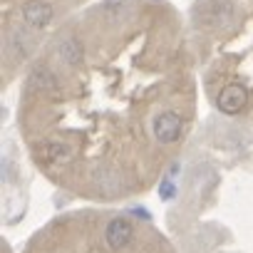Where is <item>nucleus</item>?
Here are the masks:
<instances>
[{"label":"nucleus","mask_w":253,"mask_h":253,"mask_svg":"<svg viewBox=\"0 0 253 253\" xmlns=\"http://www.w3.org/2000/svg\"><path fill=\"white\" fill-rule=\"evenodd\" d=\"M174 196H176V186H174V181H171V179H164V181L159 184V199L171 201Z\"/></svg>","instance_id":"8"},{"label":"nucleus","mask_w":253,"mask_h":253,"mask_svg":"<svg viewBox=\"0 0 253 253\" xmlns=\"http://www.w3.org/2000/svg\"><path fill=\"white\" fill-rule=\"evenodd\" d=\"M246 99H248V92L241 87V84H226L221 92H218V109L226 112V114H236L246 107Z\"/></svg>","instance_id":"4"},{"label":"nucleus","mask_w":253,"mask_h":253,"mask_svg":"<svg viewBox=\"0 0 253 253\" xmlns=\"http://www.w3.org/2000/svg\"><path fill=\"white\" fill-rule=\"evenodd\" d=\"M179 134H181V119H179V114L164 112V114L157 117V122H154V137H157L162 144L176 142Z\"/></svg>","instance_id":"3"},{"label":"nucleus","mask_w":253,"mask_h":253,"mask_svg":"<svg viewBox=\"0 0 253 253\" xmlns=\"http://www.w3.org/2000/svg\"><path fill=\"white\" fill-rule=\"evenodd\" d=\"M132 236H134V228H132V221L129 218H112L107 223V228H104V241L114 251L129 246Z\"/></svg>","instance_id":"1"},{"label":"nucleus","mask_w":253,"mask_h":253,"mask_svg":"<svg viewBox=\"0 0 253 253\" xmlns=\"http://www.w3.org/2000/svg\"><path fill=\"white\" fill-rule=\"evenodd\" d=\"M45 157H47V159H60V157H67V149H62L60 144H50V147L45 149Z\"/></svg>","instance_id":"9"},{"label":"nucleus","mask_w":253,"mask_h":253,"mask_svg":"<svg viewBox=\"0 0 253 253\" xmlns=\"http://www.w3.org/2000/svg\"><path fill=\"white\" fill-rule=\"evenodd\" d=\"M30 84L35 89H55V75L47 67H35L30 72Z\"/></svg>","instance_id":"7"},{"label":"nucleus","mask_w":253,"mask_h":253,"mask_svg":"<svg viewBox=\"0 0 253 253\" xmlns=\"http://www.w3.org/2000/svg\"><path fill=\"white\" fill-rule=\"evenodd\" d=\"M57 55H60L67 65H77V62L82 60V45H80L75 38L62 40V42H60V47H57Z\"/></svg>","instance_id":"6"},{"label":"nucleus","mask_w":253,"mask_h":253,"mask_svg":"<svg viewBox=\"0 0 253 253\" xmlns=\"http://www.w3.org/2000/svg\"><path fill=\"white\" fill-rule=\"evenodd\" d=\"M196 18L204 25H228L231 23V5L223 0H209L196 8Z\"/></svg>","instance_id":"2"},{"label":"nucleus","mask_w":253,"mask_h":253,"mask_svg":"<svg viewBox=\"0 0 253 253\" xmlns=\"http://www.w3.org/2000/svg\"><path fill=\"white\" fill-rule=\"evenodd\" d=\"M132 213H137V216H142L144 221H149V213H147L144 209H132Z\"/></svg>","instance_id":"10"},{"label":"nucleus","mask_w":253,"mask_h":253,"mask_svg":"<svg viewBox=\"0 0 253 253\" xmlns=\"http://www.w3.org/2000/svg\"><path fill=\"white\" fill-rule=\"evenodd\" d=\"M23 18L30 28H45L52 20V5L45 0H30L23 5Z\"/></svg>","instance_id":"5"}]
</instances>
